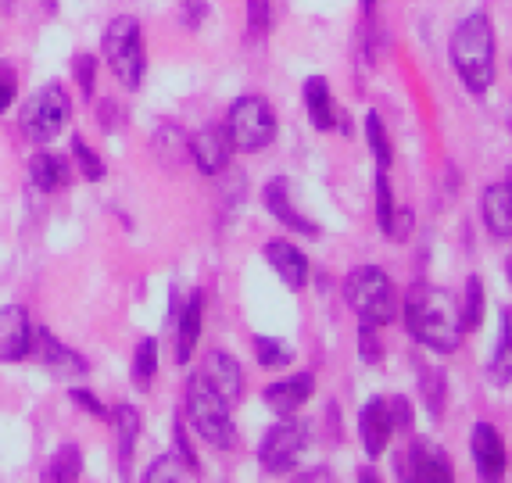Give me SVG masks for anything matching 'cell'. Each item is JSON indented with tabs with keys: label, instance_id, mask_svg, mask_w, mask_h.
Segmentation results:
<instances>
[{
	"label": "cell",
	"instance_id": "e575fe53",
	"mask_svg": "<svg viewBox=\"0 0 512 483\" xmlns=\"http://www.w3.org/2000/svg\"><path fill=\"white\" fill-rule=\"evenodd\" d=\"M359 355L366 365H380L384 358V340H380V326H369V322H359Z\"/></svg>",
	"mask_w": 512,
	"mask_h": 483
},
{
	"label": "cell",
	"instance_id": "1f68e13d",
	"mask_svg": "<svg viewBox=\"0 0 512 483\" xmlns=\"http://www.w3.org/2000/svg\"><path fill=\"white\" fill-rule=\"evenodd\" d=\"M255 358H258V365L262 369H287L291 365V348L283 344V340H276V337H265V333H258L255 337Z\"/></svg>",
	"mask_w": 512,
	"mask_h": 483
},
{
	"label": "cell",
	"instance_id": "8d00e7d4",
	"mask_svg": "<svg viewBox=\"0 0 512 483\" xmlns=\"http://www.w3.org/2000/svg\"><path fill=\"white\" fill-rule=\"evenodd\" d=\"M387 416H391L394 433H412V419H416V412H412V405H409L405 394L387 398Z\"/></svg>",
	"mask_w": 512,
	"mask_h": 483
},
{
	"label": "cell",
	"instance_id": "d6a6232c",
	"mask_svg": "<svg viewBox=\"0 0 512 483\" xmlns=\"http://www.w3.org/2000/svg\"><path fill=\"white\" fill-rule=\"evenodd\" d=\"M72 79H76L79 94L90 101V97L97 94V58L90 51H79L76 58H72Z\"/></svg>",
	"mask_w": 512,
	"mask_h": 483
},
{
	"label": "cell",
	"instance_id": "4dcf8cb0",
	"mask_svg": "<svg viewBox=\"0 0 512 483\" xmlns=\"http://www.w3.org/2000/svg\"><path fill=\"white\" fill-rule=\"evenodd\" d=\"M72 161H76L79 172H83V179H90V183H101V179L108 176V165H104V158L94 151V147L86 144L83 136H72Z\"/></svg>",
	"mask_w": 512,
	"mask_h": 483
},
{
	"label": "cell",
	"instance_id": "2e32d148",
	"mask_svg": "<svg viewBox=\"0 0 512 483\" xmlns=\"http://www.w3.org/2000/svg\"><path fill=\"white\" fill-rule=\"evenodd\" d=\"M197 373L205 376V380L212 383V387L219 390L222 398L230 401L233 408L240 405V398H244V369H240V362L230 355V351L212 348L205 355V362H201V369H197Z\"/></svg>",
	"mask_w": 512,
	"mask_h": 483
},
{
	"label": "cell",
	"instance_id": "8fae6325",
	"mask_svg": "<svg viewBox=\"0 0 512 483\" xmlns=\"http://www.w3.org/2000/svg\"><path fill=\"white\" fill-rule=\"evenodd\" d=\"M262 197H265V208L273 212V219L283 222L287 229H294V233H301V237H319V233H323V229H319L316 222L308 219V215L298 208L294 183L287 176L269 179V183H265V190H262Z\"/></svg>",
	"mask_w": 512,
	"mask_h": 483
},
{
	"label": "cell",
	"instance_id": "5b68a950",
	"mask_svg": "<svg viewBox=\"0 0 512 483\" xmlns=\"http://www.w3.org/2000/svg\"><path fill=\"white\" fill-rule=\"evenodd\" d=\"M101 54L108 61V68L115 72L126 90H140L144 79L147 54H144V36H140V22L133 15L111 18V26L101 36Z\"/></svg>",
	"mask_w": 512,
	"mask_h": 483
},
{
	"label": "cell",
	"instance_id": "30bf717a",
	"mask_svg": "<svg viewBox=\"0 0 512 483\" xmlns=\"http://www.w3.org/2000/svg\"><path fill=\"white\" fill-rule=\"evenodd\" d=\"M187 151L201 176H219V172H226V165H230V158H233V140H230V133H226V126L208 122L205 129H197L187 140Z\"/></svg>",
	"mask_w": 512,
	"mask_h": 483
},
{
	"label": "cell",
	"instance_id": "d4e9b609",
	"mask_svg": "<svg viewBox=\"0 0 512 483\" xmlns=\"http://www.w3.org/2000/svg\"><path fill=\"white\" fill-rule=\"evenodd\" d=\"M79 476H83V451H79L76 444H61L51 462H47V469H43V480L72 483V480H79Z\"/></svg>",
	"mask_w": 512,
	"mask_h": 483
},
{
	"label": "cell",
	"instance_id": "74e56055",
	"mask_svg": "<svg viewBox=\"0 0 512 483\" xmlns=\"http://www.w3.org/2000/svg\"><path fill=\"white\" fill-rule=\"evenodd\" d=\"M18 97V68L11 61H0V115L15 104Z\"/></svg>",
	"mask_w": 512,
	"mask_h": 483
},
{
	"label": "cell",
	"instance_id": "cb8c5ba5",
	"mask_svg": "<svg viewBox=\"0 0 512 483\" xmlns=\"http://www.w3.org/2000/svg\"><path fill=\"white\" fill-rule=\"evenodd\" d=\"M509 376H512V326H509V308H502V315H498L495 355L487 362V380H491V387L505 390L509 387Z\"/></svg>",
	"mask_w": 512,
	"mask_h": 483
},
{
	"label": "cell",
	"instance_id": "9c48e42d",
	"mask_svg": "<svg viewBox=\"0 0 512 483\" xmlns=\"http://www.w3.org/2000/svg\"><path fill=\"white\" fill-rule=\"evenodd\" d=\"M398 473H402L405 480H441V483L455 480V466H452V458H448V451L423 441V437H416V441L409 444V451L398 458Z\"/></svg>",
	"mask_w": 512,
	"mask_h": 483
},
{
	"label": "cell",
	"instance_id": "484cf974",
	"mask_svg": "<svg viewBox=\"0 0 512 483\" xmlns=\"http://www.w3.org/2000/svg\"><path fill=\"white\" fill-rule=\"evenodd\" d=\"M154 373H158V340L144 337L137 344V351H133V369H129V376H133V387L147 390L154 383Z\"/></svg>",
	"mask_w": 512,
	"mask_h": 483
},
{
	"label": "cell",
	"instance_id": "277c9868",
	"mask_svg": "<svg viewBox=\"0 0 512 483\" xmlns=\"http://www.w3.org/2000/svg\"><path fill=\"white\" fill-rule=\"evenodd\" d=\"M344 301H348L351 312L359 315V322L380 326V330L398 319V294H394L391 276L380 265L351 269L348 280H344Z\"/></svg>",
	"mask_w": 512,
	"mask_h": 483
},
{
	"label": "cell",
	"instance_id": "f546056e",
	"mask_svg": "<svg viewBox=\"0 0 512 483\" xmlns=\"http://www.w3.org/2000/svg\"><path fill=\"white\" fill-rule=\"evenodd\" d=\"M172 455H176L183 462V466H187L190 476L201 473V458H197L194 441H190L187 419H183V412H176V416H172Z\"/></svg>",
	"mask_w": 512,
	"mask_h": 483
},
{
	"label": "cell",
	"instance_id": "f35d334b",
	"mask_svg": "<svg viewBox=\"0 0 512 483\" xmlns=\"http://www.w3.org/2000/svg\"><path fill=\"white\" fill-rule=\"evenodd\" d=\"M273 26V8L269 0H248V29L251 36H265Z\"/></svg>",
	"mask_w": 512,
	"mask_h": 483
},
{
	"label": "cell",
	"instance_id": "44dd1931",
	"mask_svg": "<svg viewBox=\"0 0 512 483\" xmlns=\"http://www.w3.org/2000/svg\"><path fill=\"white\" fill-rule=\"evenodd\" d=\"M480 212H484V226L495 240L512 237V183H491L480 197Z\"/></svg>",
	"mask_w": 512,
	"mask_h": 483
},
{
	"label": "cell",
	"instance_id": "d6986e66",
	"mask_svg": "<svg viewBox=\"0 0 512 483\" xmlns=\"http://www.w3.org/2000/svg\"><path fill=\"white\" fill-rule=\"evenodd\" d=\"M111 419V433H115V469L126 480L133 473V451H137V437H140V412L133 405H115L108 412Z\"/></svg>",
	"mask_w": 512,
	"mask_h": 483
},
{
	"label": "cell",
	"instance_id": "8992f818",
	"mask_svg": "<svg viewBox=\"0 0 512 483\" xmlns=\"http://www.w3.org/2000/svg\"><path fill=\"white\" fill-rule=\"evenodd\" d=\"M72 119V97L61 83H47L26 97L18 108V129L29 144H51Z\"/></svg>",
	"mask_w": 512,
	"mask_h": 483
},
{
	"label": "cell",
	"instance_id": "83f0119b",
	"mask_svg": "<svg viewBox=\"0 0 512 483\" xmlns=\"http://www.w3.org/2000/svg\"><path fill=\"white\" fill-rule=\"evenodd\" d=\"M366 144H369V151H373V158H376V169H391L394 147H391V136H387L384 119H380L376 111H369V115H366Z\"/></svg>",
	"mask_w": 512,
	"mask_h": 483
},
{
	"label": "cell",
	"instance_id": "6da1fadb",
	"mask_svg": "<svg viewBox=\"0 0 512 483\" xmlns=\"http://www.w3.org/2000/svg\"><path fill=\"white\" fill-rule=\"evenodd\" d=\"M405 315V330L430 348L434 355H455L466 337L459 315V297L448 287H434L427 280H416L405 290V305H398Z\"/></svg>",
	"mask_w": 512,
	"mask_h": 483
},
{
	"label": "cell",
	"instance_id": "3957f363",
	"mask_svg": "<svg viewBox=\"0 0 512 483\" xmlns=\"http://www.w3.org/2000/svg\"><path fill=\"white\" fill-rule=\"evenodd\" d=\"M183 419L190 430L201 437L205 444L219 451H230L237 444V430H233V405L222 398L219 390L205 380L201 373H194L187 380V398H183Z\"/></svg>",
	"mask_w": 512,
	"mask_h": 483
},
{
	"label": "cell",
	"instance_id": "ab89813d",
	"mask_svg": "<svg viewBox=\"0 0 512 483\" xmlns=\"http://www.w3.org/2000/svg\"><path fill=\"white\" fill-rule=\"evenodd\" d=\"M412 229H416V215H412V208H394L391 226H387V237L398 240V244H405V240L412 237Z\"/></svg>",
	"mask_w": 512,
	"mask_h": 483
},
{
	"label": "cell",
	"instance_id": "f1b7e54d",
	"mask_svg": "<svg viewBox=\"0 0 512 483\" xmlns=\"http://www.w3.org/2000/svg\"><path fill=\"white\" fill-rule=\"evenodd\" d=\"M419 390H423V405L434 419L444 416V401H448V387H444L441 369H419Z\"/></svg>",
	"mask_w": 512,
	"mask_h": 483
},
{
	"label": "cell",
	"instance_id": "603a6c76",
	"mask_svg": "<svg viewBox=\"0 0 512 483\" xmlns=\"http://www.w3.org/2000/svg\"><path fill=\"white\" fill-rule=\"evenodd\" d=\"M305 108H308V122L319 129V133H330L337 129L341 115H337V101L330 94V83L323 76L305 79Z\"/></svg>",
	"mask_w": 512,
	"mask_h": 483
},
{
	"label": "cell",
	"instance_id": "7a4b0ae2",
	"mask_svg": "<svg viewBox=\"0 0 512 483\" xmlns=\"http://www.w3.org/2000/svg\"><path fill=\"white\" fill-rule=\"evenodd\" d=\"M495 54H498V40H495V26L484 11L462 18L448 43V58H452L455 76L462 79V86L470 94L484 97L491 86H495Z\"/></svg>",
	"mask_w": 512,
	"mask_h": 483
},
{
	"label": "cell",
	"instance_id": "4316f807",
	"mask_svg": "<svg viewBox=\"0 0 512 483\" xmlns=\"http://www.w3.org/2000/svg\"><path fill=\"white\" fill-rule=\"evenodd\" d=\"M459 315H462V330L466 333H473V330L484 326V283H480V276H470V280H466Z\"/></svg>",
	"mask_w": 512,
	"mask_h": 483
},
{
	"label": "cell",
	"instance_id": "5bb4252c",
	"mask_svg": "<svg viewBox=\"0 0 512 483\" xmlns=\"http://www.w3.org/2000/svg\"><path fill=\"white\" fill-rule=\"evenodd\" d=\"M470 451H473V466H477L480 480H502L505 469H509V455H505V441L495 426L491 423L473 426Z\"/></svg>",
	"mask_w": 512,
	"mask_h": 483
},
{
	"label": "cell",
	"instance_id": "b9f144b4",
	"mask_svg": "<svg viewBox=\"0 0 512 483\" xmlns=\"http://www.w3.org/2000/svg\"><path fill=\"white\" fill-rule=\"evenodd\" d=\"M205 15H208V4H205V0H187V11H183V18H187L190 29L201 26V22H205Z\"/></svg>",
	"mask_w": 512,
	"mask_h": 483
},
{
	"label": "cell",
	"instance_id": "ffe728a7",
	"mask_svg": "<svg viewBox=\"0 0 512 483\" xmlns=\"http://www.w3.org/2000/svg\"><path fill=\"white\" fill-rule=\"evenodd\" d=\"M359 437H362V448H366L369 458H380L387 451V444H391V437H394V426H391V416H387L384 398H373L362 405Z\"/></svg>",
	"mask_w": 512,
	"mask_h": 483
},
{
	"label": "cell",
	"instance_id": "7bdbcfd3",
	"mask_svg": "<svg viewBox=\"0 0 512 483\" xmlns=\"http://www.w3.org/2000/svg\"><path fill=\"white\" fill-rule=\"evenodd\" d=\"M373 8H376V0H362V11H366V15H373Z\"/></svg>",
	"mask_w": 512,
	"mask_h": 483
},
{
	"label": "cell",
	"instance_id": "4fadbf2b",
	"mask_svg": "<svg viewBox=\"0 0 512 483\" xmlns=\"http://www.w3.org/2000/svg\"><path fill=\"white\" fill-rule=\"evenodd\" d=\"M33 340L36 348H40L43 365L51 369V376H58V380H86L90 376V362L79 351H72L69 344H61L51 330L40 326V330H33Z\"/></svg>",
	"mask_w": 512,
	"mask_h": 483
},
{
	"label": "cell",
	"instance_id": "ba28073f",
	"mask_svg": "<svg viewBox=\"0 0 512 483\" xmlns=\"http://www.w3.org/2000/svg\"><path fill=\"white\" fill-rule=\"evenodd\" d=\"M308 437H312L308 419H298V412H294V416H280V423L265 433L262 444H258V462H262L265 473H273V476L291 473V469L298 466Z\"/></svg>",
	"mask_w": 512,
	"mask_h": 483
},
{
	"label": "cell",
	"instance_id": "9a60e30c",
	"mask_svg": "<svg viewBox=\"0 0 512 483\" xmlns=\"http://www.w3.org/2000/svg\"><path fill=\"white\" fill-rule=\"evenodd\" d=\"M33 351V322L22 305L0 308V362H22Z\"/></svg>",
	"mask_w": 512,
	"mask_h": 483
},
{
	"label": "cell",
	"instance_id": "e0dca14e",
	"mask_svg": "<svg viewBox=\"0 0 512 483\" xmlns=\"http://www.w3.org/2000/svg\"><path fill=\"white\" fill-rule=\"evenodd\" d=\"M316 394V376L312 373H291L287 380H276L262 390V401L273 408L276 416H294L301 405H308Z\"/></svg>",
	"mask_w": 512,
	"mask_h": 483
},
{
	"label": "cell",
	"instance_id": "7c38bea8",
	"mask_svg": "<svg viewBox=\"0 0 512 483\" xmlns=\"http://www.w3.org/2000/svg\"><path fill=\"white\" fill-rule=\"evenodd\" d=\"M172 322H176V344H172L176 365H190L201 330H205V290H190V297L180 305V315Z\"/></svg>",
	"mask_w": 512,
	"mask_h": 483
},
{
	"label": "cell",
	"instance_id": "836d02e7",
	"mask_svg": "<svg viewBox=\"0 0 512 483\" xmlns=\"http://www.w3.org/2000/svg\"><path fill=\"white\" fill-rule=\"evenodd\" d=\"M373 194H376V226H380V233L387 237V226H391V215H394V194H391V179H387V169L376 172Z\"/></svg>",
	"mask_w": 512,
	"mask_h": 483
},
{
	"label": "cell",
	"instance_id": "ac0fdd59",
	"mask_svg": "<svg viewBox=\"0 0 512 483\" xmlns=\"http://www.w3.org/2000/svg\"><path fill=\"white\" fill-rule=\"evenodd\" d=\"M265 262L273 265V272L280 276L283 287H291V290L308 287L312 265H308L305 251H298L291 240H269V244H265Z\"/></svg>",
	"mask_w": 512,
	"mask_h": 483
},
{
	"label": "cell",
	"instance_id": "60d3db41",
	"mask_svg": "<svg viewBox=\"0 0 512 483\" xmlns=\"http://www.w3.org/2000/svg\"><path fill=\"white\" fill-rule=\"evenodd\" d=\"M72 405H79L83 412H90V416H97V419H108V408H104V401L97 398L94 390H86V387H72Z\"/></svg>",
	"mask_w": 512,
	"mask_h": 483
},
{
	"label": "cell",
	"instance_id": "d590c367",
	"mask_svg": "<svg viewBox=\"0 0 512 483\" xmlns=\"http://www.w3.org/2000/svg\"><path fill=\"white\" fill-rule=\"evenodd\" d=\"M183 476H190V473H187V466H183L180 458H176V455L169 451V455L154 458L151 466H147L144 480H154V483H158V480H183Z\"/></svg>",
	"mask_w": 512,
	"mask_h": 483
},
{
	"label": "cell",
	"instance_id": "7402d4cb",
	"mask_svg": "<svg viewBox=\"0 0 512 483\" xmlns=\"http://www.w3.org/2000/svg\"><path fill=\"white\" fill-rule=\"evenodd\" d=\"M29 183L33 190L40 194H51L58 187H69L72 183V161L65 154H54V151H40L29 158Z\"/></svg>",
	"mask_w": 512,
	"mask_h": 483
},
{
	"label": "cell",
	"instance_id": "52a82bcc",
	"mask_svg": "<svg viewBox=\"0 0 512 483\" xmlns=\"http://www.w3.org/2000/svg\"><path fill=\"white\" fill-rule=\"evenodd\" d=\"M276 111L265 97L244 94L230 104V119H226V133L233 140V151L244 154H258L276 140Z\"/></svg>",
	"mask_w": 512,
	"mask_h": 483
}]
</instances>
